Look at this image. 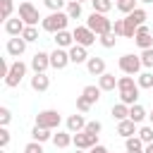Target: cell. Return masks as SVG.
<instances>
[{
  "instance_id": "6da1fadb",
  "label": "cell",
  "mask_w": 153,
  "mask_h": 153,
  "mask_svg": "<svg viewBox=\"0 0 153 153\" xmlns=\"http://www.w3.org/2000/svg\"><path fill=\"white\" fill-rule=\"evenodd\" d=\"M117 91H120V103H124V105H136V100H139V84H136V79L134 76H129V74H124V76H120L117 79Z\"/></svg>"
},
{
  "instance_id": "7a4b0ae2",
  "label": "cell",
  "mask_w": 153,
  "mask_h": 153,
  "mask_svg": "<svg viewBox=\"0 0 153 153\" xmlns=\"http://www.w3.org/2000/svg\"><path fill=\"white\" fill-rule=\"evenodd\" d=\"M67 24H69L67 12H50L45 19H41L43 31H48V33H60V31L67 29Z\"/></svg>"
},
{
  "instance_id": "3957f363",
  "label": "cell",
  "mask_w": 153,
  "mask_h": 153,
  "mask_svg": "<svg viewBox=\"0 0 153 153\" xmlns=\"http://www.w3.org/2000/svg\"><path fill=\"white\" fill-rule=\"evenodd\" d=\"M86 26H88L96 36H103V33H110V31H112V22H110L105 14H100V12H91L88 19H86Z\"/></svg>"
},
{
  "instance_id": "277c9868",
  "label": "cell",
  "mask_w": 153,
  "mask_h": 153,
  "mask_svg": "<svg viewBox=\"0 0 153 153\" xmlns=\"http://www.w3.org/2000/svg\"><path fill=\"white\" fill-rule=\"evenodd\" d=\"M60 122H62V117H60L57 110H41L36 115V127H43V129H50V131L57 129Z\"/></svg>"
},
{
  "instance_id": "5b68a950",
  "label": "cell",
  "mask_w": 153,
  "mask_h": 153,
  "mask_svg": "<svg viewBox=\"0 0 153 153\" xmlns=\"http://www.w3.org/2000/svg\"><path fill=\"white\" fill-rule=\"evenodd\" d=\"M141 67H143V65H141V55H131V53H127V55L120 57V69H122V74L136 76Z\"/></svg>"
},
{
  "instance_id": "8992f818",
  "label": "cell",
  "mask_w": 153,
  "mask_h": 153,
  "mask_svg": "<svg viewBox=\"0 0 153 153\" xmlns=\"http://www.w3.org/2000/svg\"><path fill=\"white\" fill-rule=\"evenodd\" d=\"M26 76V65L22 62V60H14L12 62V69H10V74L5 76V86H10V88H17L19 84H22V79Z\"/></svg>"
},
{
  "instance_id": "52a82bcc",
  "label": "cell",
  "mask_w": 153,
  "mask_h": 153,
  "mask_svg": "<svg viewBox=\"0 0 153 153\" xmlns=\"http://www.w3.org/2000/svg\"><path fill=\"white\" fill-rule=\"evenodd\" d=\"M72 143L79 151H91L93 146H98V136L88 131H79V134H72Z\"/></svg>"
},
{
  "instance_id": "ba28073f",
  "label": "cell",
  "mask_w": 153,
  "mask_h": 153,
  "mask_svg": "<svg viewBox=\"0 0 153 153\" xmlns=\"http://www.w3.org/2000/svg\"><path fill=\"white\" fill-rule=\"evenodd\" d=\"M19 17L24 19V24H26V26H36V24H38V19H41L38 10H36V7H33L29 0L19 2Z\"/></svg>"
},
{
  "instance_id": "9c48e42d",
  "label": "cell",
  "mask_w": 153,
  "mask_h": 153,
  "mask_svg": "<svg viewBox=\"0 0 153 153\" xmlns=\"http://www.w3.org/2000/svg\"><path fill=\"white\" fill-rule=\"evenodd\" d=\"M72 33H74V43H76V45L88 48V45H93V43H96V33H93L86 24H84V26H76Z\"/></svg>"
},
{
  "instance_id": "30bf717a",
  "label": "cell",
  "mask_w": 153,
  "mask_h": 153,
  "mask_svg": "<svg viewBox=\"0 0 153 153\" xmlns=\"http://www.w3.org/2000/svg\"><path fill=\"white\" fill-rule=\"evenodd\" d=\"M72 60H69V50H65V48H55L53 53H50V67L53 69H65L67 65H69Z\"/></svg>"
},
{
  "instance_id": "8fae6325",
  "label": "cell",
  "mask_w": 153,
  "mask_h": 153,
  "mask_svg": "<svg viewBox=\"0 0 153 153\" xmlns=\"http://www.w3.org/2000/svg\"><path fill=\"white\" fill-rule=\"evenodd\" d=\"M48 67H50V53L38 50V53L31 57V69H33V74H45Z\"/></svg>"
},
{
  "instance_id": "7c38bea8",
  "label": "cell",
  "mask_w": 153,
  "mask_h": 153,
  "mask_svg": "<svg viewBox=\"0 0 153 153\" xmlns=\"http://www.w3.org/2000/svg\"><path fill=\"white\" fill-rule=\"evenodd\" d=\"M134 43L141 48V50H148V48H153V36H151V29L143 24V26H139L136 29V36H134Z\"/></svg>"
},
{
  "instance_id": "4fadbf2b",
  "label": "cell",
  "mask_w": 153,
  "mask_h": 153,
  "mask_svg": "<svg viewBox=\"0 0 153 153\" xmlns=\"http://www.w3.org/2000/svg\"><path fill=\"white\" fill-rule=\"evenodd\" d=\"M24 29H26V24H24V19H22L19 14H17V17H10V19L5 22V33L12 36V38H14V36H22Z\"/></svg>"
},
{
  "instance_id": "5bb4252c",
  "label": "cell",
  "mask_w": 153,
  "mask_h": 153,
  "mask_svg": "<svg viewBox=\"0 0 153 153\" xmlns=\"http://www.w3.org/2000/svg\"><path fill=\"white\" fill-rule=\"evenodd\" d=\"M5 50H7V55L19 57V55H24V50H26V41H24L22 36H14V38H10V41H7Z\"/></svg>"
},
{
  "instance_id": "9a60e30c",
  "label": "cell",
  "mask_w": 153,
  "mask_h": 153,
  "mask_svg": "<svg viewBox=\"0 0 153 153\" xmlns=\"http://www.w3.org/2000/svg\"><path fill=\"white\" fill-rule=\"evenodd\" d=\"M86 120H84V115L81 112H76V115H69L67 117V131H72V134H79V131H84L86 129Z\"/></svg>"
},
{
  "instance_id": "2e32d148",
  "label": "cell",
  "mask_w": 153,
  "mask_h": 153,
  "mask_svg": "<svg viewBox=\"0 0 153 153\" xmlns=\"http://www.w3.org/2000/svg\"><path fill=\"white\" fill-rule=\"evenodd\" d=\"M117 134H120L122 139L136 136V134H139V129H136V122H131V120H122V122H117Z\"/></svg>"
},
{
  "instance_id": "e0dca14e",
  "label": "cell",
  "mask_w": 153,
  "mask_h": 153,
  "mask_svg": "<svg viewBox=\"0 0 153 153\" xmlns=\"http://www.w3.org/2000/svg\"><path fill=\"white\" fill-rule=\"evenodd\" d=\"M88 48H84V45H72L69 48V60L74 62V65H81V62H88V53H86Z\"/></svg>"
},
{
  "instance_id": "ac0fdd59",
  "label": "cell",
  "mask_w": 153,
  "mask_h": 153,
  "mask_svg": "<svg viewBox=\"0 0 153 153\" xmlns=\"http://www.w3.org/2000/svg\"><path fill=\"white\" fill-rule=\"evenodd\" d=\"M55 45L57 48H65V50H69L72 45H74V33L72 31H60V33H55Z\"/></svg>"
},
{
  "instance_id": "d6986e66",
  "label": "cell",
  "mask_w": 153,
  "mask_h": 153,
  "mask_svg": "<svg viewBox=\"0 0 153 153\" xmlns=\"http://www.w3.org/2000/svg\"><path fill=\"white\" fill-rule=\"evenodd\" d=\"M86 69H88V74L100 76V74H105V60H103V57H88Z\"/></svg>"
},
{
  "instance_id": "ffe728a7",
  "label": "cell",
  "mask_w": 153,
  "mask_h": 153,
  "mask_svg": "<svg viewBox=\"0 0 153 153\" xmlns=\"http://www.w3.org/2000/svg\"><path fill=\"white\" fill-rule=\"evenodd\" d=\"M48 86H50V76L48 74H33L31 76V88L33 91L43 93V91H48Z\"/></svg>"
},
{
  "instance_id": "44dd1931",
  "label": "cell",
  "mask_w": 153,
  "mask_h": 153,
  "mask_svg": "<svg viewBox=\"0 0 153 153\" xmlns=\"http://www.w3.org/2000/svg\"><path fill=\"white\" fill-rule=\"evenodd\" d=\"M98 86H100V91H115V88H117V79H115V74H110V72L100 74V76H98Z\"/></svg>"
},
{
  "instance_id": "7402d4cb",
  "label": "cell",
  "mask_w": 153,
  "mask_h": 153,
  "mask_svg": "<svg viewBox=\"0 0 153 153\" xmlns=\"http://www.w3.org/2000/svg\"><path fill=\"white\" fill-rule=\"evenodd\" d=\"M100 93H103V91H100V86H93V84L84 86V91H81V96H84V98H86L91 105H96V103L100 100Z\"/></svg>"
},
{
  "instance_id": "603a6c76",
  "label": "cell",
  "mask_w": 153,
  "mask_h": 153,
  "mask_svg": "<svg viewBox=\"0 0 153 153\" xmlns=\"http://www.w3.org/2000/svg\"><path fill=\"white\" fill-rule=\"evenodd\" d=\"M31 141H38V143L53 141V131L50 129H43V127H33L31 129Z\"/></svg>"
},
{
  "instance_id": "cb8c5ba5",
  "label": "cell",
  "mask_w": 153,
  "mask_h": 153,
  "mask_svg": "<svg viewBox=\"0 0 153 153\" xmlns=\"http://www.w3.org/2000/svg\"><path fill=\"white\" fill-rule=\"evenodd\" d=\"M53 143H55V148H67L72 143V131H60L57 129V134H53Z\"/></svg>"
},
{
  "instance_id": "d4e9b609",
  "label": "cell",
  "mask_w": 153,
  "mask_h": 153,
  "mask_svg": "<svg viewBox=\"0 0 153 153\" xmlns=\"http://www.w3.org/2000/svg\"><path fill=\"white\" fill-rule=\"evenodd\" d=\"M146 117H148V112L143 110V105H139V103H136V105H131V108H129V120H131V122L141 124Z\"/></svg>"
},
{
  "instance_id": "484cf974",
  "label": "cell",
  "mask_w": 153,
  "mask_h": 153,
  "mask_svg": "<svg viewBox=\"0 0 153 153\" xmlns=\"http://www.w3.org/2000/svg\"><path fill=\"white\" fill-rule=\"evenodd\" d=\"M127 19H129L131 24H136V26H143V24H146V19H148V14H146V10H143V7H136L131 14H127Z\"/></svg>"
},
{
  "instance_id": "4316f807",
  "label": "cell",
  "mask_w": 153,
  "mask_h": 153,
  "mask_svg": "<svg viewBox=\"0 0 153 153\" xmlns=\"http://www.w3.org/2000/svg\"><path fill=\"white\" fill-rule=\"evenodd\" d=\"M112 117H115L117 122H122V120H129V105H124V103H117V105H112Z\"/></svg>"
},
{
  "instance_id": "83f0119b",
  "label": "cell",
  "mask_w": 153,
  "mask_h": 153,
  "mask_svg": "<svg viewBox=\"0 0 153 153\" xmlns=\"http://www.w3.org/2000/svg\"><path fill=\"white\" fill-rule=\"evenodd\" d=\"M65 12H67V17H69V19H79V17H81V2L69 0V2H67V7H65Z\"/></svg>"
},
{
  "instance_id": "f1b7e54d",
  "label": "cell",
  "mask_w": 153,
  "mask_h": 153,
  "mask_svg": "<svg viewBox=\"0 0 153 153\" xmlns=\"http://www.w3.org/2000/svg\"><path fill=\"white\" fill-rule=\"evenodd\" d=\"M91 7H93V12L108 14V12L112 10V0H91Z\"/></svg>"
},
{
  "instance_id": "f546056e",
  "label": "cell",
  "mask_w": 153,
  "mask_h": 153,
  "mask_svg": "<svg viewBox=\"0 0 153 153\" xmlns=\"http://www.w3.org/2000/svg\"><path fill=\"white\" fill-rule=\"evenodd\" d=\"M124 148H127V151H143L146 143H143L139 136H129V139H124Z\"/></svg>"
},
{
  "instance_id": "4dcf8cb0",
  "label": "cell",
  "mask_w": 153,
  "mask_h": 153,
  "mask_svg": "<svg viewBox=\"0 0 153 153\" xmlns=\"http://www.w3.org/2000/svg\"><path fill=\"white\" fill-rule=\"evenodd\" d=\"M136 84L139 88H153V72H141L136 76Z\"/></svg>"
},
{
  "instance_id": "1f68e13d",
  "label": "cell",
  "mask_w": 153,
  "mask_h": 153,
  "mask_svg": "<svg viewBox=\"0 0 153 153\" xmlns=\"http://www.w3.org/2000/svg\"><path fill=\"white\" fill-rule=\"evenodd\" d=\"M136 136H139L146 146H148V143H153V124H143V127L139 129V134H136Z\"/></svg>"
},
{
  "instance_id": "d6a6232c",
  "label": "cell",
  "mask_w": 153,
  "mask_h": 153,
  "mask_svg": "<svg viewBox=\"0 0 153 153\" xmlns=\"http://www.w3.org/2000/svg\"><path fill=\"white\" fill-rule=\"evenodd\" d=\"M117 10L127 17V14H131L136 10V0H117Z\"/></svg>"
},
{
  "instance_id": "836d02e7",
  "label": "cell",
  "mask_w": 153,
  "mask_h": 153,
  "mask_svg": "<svg viewBox=\"0 0 153 153\" xmlns=\"http://www.w3.org/2000/svg\"><path fill=\"white\" fill-rule=\"evenodd\" d=\"M12 10H14V2L12 0H0V17L7 22L12 17Z\"/></svg>"
},
{
  "instance_id": "e575fe53",
  "label": "cell",
  "mask_w": 153,
  "mask_h": 153,
  "mask_svg": "<svg viewBox=\"0 0 153 153\" xmlns=\"http://www.w3.org/2000/svg\"><path fill=\"white\" fill-rule=\"evenodd\" d=\"M98 41H100V45H103V48H115V43H117V36L110 31V33H103V36H98Z\"/></svg>"
},
{
  "instance_id": "d590c367",
  "label": "cell",
  "mask_w": 153,
  "mask_h": 153,
  "mask_svg": "<svg viewBox=\"0 0 153 153\" xmlns=\"http://www.w3.org/2000/svg\"><path fill=\"white\" fill-rule=\"evenodd\" d=\"M22 38H24L26 43L38 41V29H36V26H26V29H24V33H22Z\"/></svg>"
},
{
  "instance_id": "8d00e7d4",
  "label": "cell",
  "mask_w": 153,
  "mask_h": 153,
  "mask_svg": "<svg viewBox=\"0 0 153 153\" xmlns=\"http://www.w3.org/2000/svg\"><path fill=\"white\" fill-rule=\"evenodd\" d=\"M141 65H143L146 69H151V67H153V48L141 50Z\"/></svg>"
},
{
  "instance_id": "74e56055",
  "label": "cell",
  "mask_w": 153,
  "mask_h": 153,
  "mask_svg": "<svg viewBox=\"0 0 153 153\" xmlns=\"http://www.w3.org/2000/svg\"><path fill=\"white\" fill-rule=\"evenodd\" d=\"M45 7L50 12H62V7H67V2L65 0H45Z\"/></svg>"
},
{
  "instance_id": "f35d334b",
  "label": "cell",
  "mask_w": 153,
  "mask_h": 153,
  "mask_svg": "<svg viewBox=\"0 0 153 153\" xmlns=\"http://www.w3.org/2000/svg\"><path fill=\"white\" fill-rule=\"evenodd\" d=\"M76 110L84 115V112H88V110H91V103H88L84 96H76Z\"/></svg>"
},
{
  "instance_id": "ab89813d",
  "label": "cell",
  "mask_w": 153,
  "mask_h": 153,
  "mask_svg": "<svg viewBox=\"0 0 153 153\" xmlns=\"http://www.w3.org/2000/svg\"><path fill=\"white\" fill-rule=\"evenodd\" d=\"M10 120H12V112H10V108H0V127H7L10 124Z\"/></svg>"
},
{
  "instance_id": "60d3db41",
  "label": "cell",
  "mask_w": 153,
  "mask_h": 153,
  "mask_svg": "<svg viewBox=\"0 0 153 153\" xmlns=\"http://www.w3.org/2000/svg\"><path fill=\"white\" fill-rule=\"evenodd\" d=\"M100 129H103V124H100L98 120H93V122H88V124H86V129H84V131H88V134H96V136H98V134H100Z\"/></svg>"
},
{
  "instance_id": "b9f144b4",
  "label": "cell",
  "mask_w": 153,
  "mask_h": 153,
  "mask_svg": "<svg viewBox=\"0 0 153 153\" xmlns=\"http://www.w3.org/2000/svg\"><path fill=\"white\" fill-rule=\"evenodd\" d=\"M24 153H43V143H38V141H29L26 148H24Z\"/></svg>"
},
{
  "instance_id": "7bdbcfd3",
  "label": "cell",
  "mask_w": 153,
  "mask_h": 153,
  "mask_svg": "<svg viewBox=\"0 0 153 153\" xmlns=\"http://www.w3.org/2000/svg\"><path fill=\"white\" fill-rule=\"evenodd\" d=\"M112 33H115V36H124V19H115V24H112Z\"/></svg>"
},
{
  "instance_id": "ee69618b",
  "label": "cell",
  "mask_w": 153,
  "mask_h": 153,
  "mask_svg": "<svg viewBox=\"0 0 153 153\" xmlns=\"http://www.w3.org/2000/svg\"><path fill=\"white\" fill-rule=\"evenodd\" d=\"M7 143H10V131H7V127H0V146L7 148Z\"/></svg>"
},
{
  "instance_id": "f6af8a7d",
  "label": "cell",
  "mask_w": 153,
  "mask_h": 153,
  "mask_svg": "<svg viewBox=\"0 0 153 153\" xmlns=\"http://www.w3.org/2000/svg\"><path fill=\"white\" fill-rule=\"evenodd\" d=\"M10 69H12V62H7V60H2V65H0V76L5 79V76L10 74Z\"/></svg>"
},
{
  "instance_id": "bcb514c9",
  "label": "cell",
  "mask_w": 153,
  "mask_h": 153,
  "mask_svg": "<svg viewBox=\"0 0 153 153\" xmlns=\"http://www.w3.org/2000/svg\"><path fill=\"white\" fill-rule=\"evenodd\" d=\"M88 153H110V151H108L105 146H100V143H98V146H93V148H91Z\"/></svg>"
},
{
  "instance_id": "7dc6e473",
  "label": "cell",
  "mask_w": 153,
  "mask_h": 153,
  "mask_svg": "<svg viewBox=\"0 0 153 153\" xmlns=\"http://www.w3.org/2000/svg\"><path fill=\"white\" fill-rule=\"evenodd\" d=\"M143 151H146V153H153V143H148V146H146Z\"/></svg>"
},
{
  "instance_id": "c3c4849f",
  "label": "cell",
  "mask_w": 153,
  "mask_h": 153,
  "mask_svg": "<svg viewBox=\"0 0 153 153\" xmlns=\"http://www.w3.org/2000/svg\"><path fill=\"white\" fill-rule=\"evenodd\" d=\"M148 120H151V124H153V110H151V112H148Z\"/></svg>"
},
{
  "instance_id": "681fc988",
  "label": "cell",
  "mask_w": 153,
  "mask_h": 153,
  "mask_svg": "<svg viewBox=\"0 0 153 153\" xmlns=\"http://www.w3.org/2000/svg\"><path fill=\"white\" fill-rule=\"evenodd\" d=\"M127 153H146V151H127Z\"/></svg>"
},
{
  "instance_id": "f907efd6",
  "label": "cell",
  "mask_w": 153,
  "mask_h": 153,
  "mask_svg": "<svg viewBox=\"0 0 153 153\" xmlns=\"http://www.w3.org/2000/svg\"><path fill=\"white\" fill-rule=\"evenodd\" d=\"M76 153H88V151H79V148H76Z\"/></svg>"
},
{
  "instance_id": "816d5d0a",
  "label": "cell",
  "mask_w": 153,
  "mask_h": 153,
  "mask_svg": "<svg viewBox=\"0 0 153 153\" xmlns=\"http://www.w3.org/2000/svg\"><path fill=\"white\" fill-rule=\"evenodd\" d=\"M141 2H153V0H141Z\"/></svg>"
},
{
  "instance_id": "f5cc1de1",
  "label": "cell",
  "mask_w": 153,
  "mask_h": 153,
  "mask_svg": "<svg viewBox=\"0 0 153 153\" xmlns=\"http://www.w3.org/2000/svg\"><path fill=\"white\" fill-rule=\"evenodd\" d=\"M76 2H84V0H76ZM88 2H91V0H88Z\"/></svg>"
},
{
  "instance_id": "db71d44e",
  "label": "cell",
  "mask_w": 153,
  "mask_h": 153,
  "mask_svg": "<svg viewBox=\"0 0 153 153\" xmlns=\"http://www.w3.org/2000/svg\"><path fill=\"white\" fill-rule=\"evenodd\" d=\"M65 2H69V0H65Z\"/></svg>"
},
{
  "instance_id": "11a10c76",
  "label": "cell",
  "mask_w": 153,
  "mask_h": 153,
  "mask_svg": "<svg viewBox=\"0 0 153 153\" xmlns=\"http://www.w3.org/2000/svg\"><path fill=\"white\" fill-rule=\"evenodd\" d=\"M115 2H117V0H115Z\"/></svg>"
}]
</instances>
